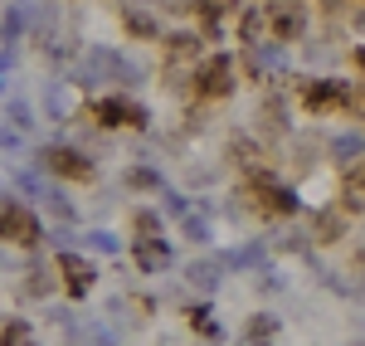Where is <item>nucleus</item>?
Wrapping results in <instances>:
<instances>
[{"label": "nucleus", "mask_w": 365, "mask_h": 346, "mask_svg": "<svg viewBox=\"0 0 365 346\" xmlns=\"http://www.w3.org/2000/svg\"><path fill=\"white\" fill-rule=\"evenodd\" d=\"M0 234H5V239H15V244H29V239H34V215H25V210H15V205H10V210L0 215Z\"/></svg>", "instance_id": "1"}]
</instances>
